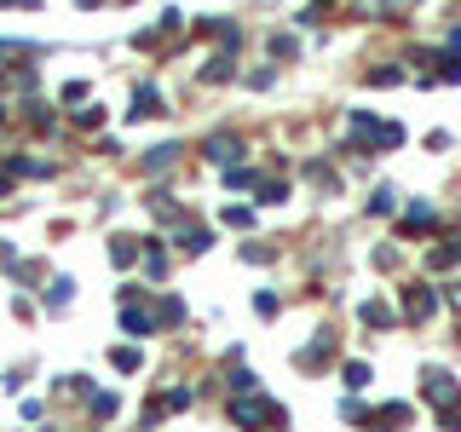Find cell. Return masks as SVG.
<instances>
[{
	"mask_svg": "<svg viewBox=\"0 0 461 432\" xmlns=\"http://www.w3.org/2000/svg\"><path fill=\"white\" fill-rule=\"evenodd\" d=\"M433 306H438V300H433V294H427V288H409V312H415V317H427V312H433Z\"/></svg>",
	"mask_w": 461,
	"mask_h": 432,
	"instance_id": "6da1fadb",
	"label": "cell"
},
{
	"mask_svg": "<svg viewBox=\"0 0 461 432\" xmlns=\"http://www.w3.org/2000/svg\"><path fill=\"white\" fill-rule=\"evenodd\" d=\"M450 306H461V283H455V288H450Z\"/></svg>",
	"mask_w": 461,
	"mask_h": 432,
	"instance_id": "7a4b0ae2",
	"label": "cell"
}]
</instances>
